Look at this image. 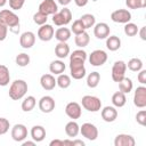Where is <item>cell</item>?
I'll list each match as a JSON object with an SVG mask.
<instances>
[{"mask_svg":"<svg viewBox=\"0 0 146 146\" xmlns=\"http://www.w3.org/2000/svg\"><path fill=\"white\" fill-rule=\"evenodd\" d=\"M26 92H27V83L22 79H16L15 81H13L8 91L9 97L13 100H19L24 98Z\"/></svg>","mask_w":146,"mask_h":146,"instance_id":"1","label":"cell"},{"mask_svg":"<svg viewBox=\"0 0 146 146\" xmlns=\"http://www.w3.org/2000/svg\"><path fill=\"white\" fill-rule=\"evenodd\" d=\"M0 21L9 29H19V17L14 13V10H0Z\"/></svg>","mask_w":146,"mask_h":146,"instance_id":"2","label":"cell"},{"mask_svg":"<svg viewBox=\"0 0 146 146\" xmlns=\"http://www.w3.org/2000/svg\"><path fill=\"white\" fill-rule=\"evenodd\" d=\"M81 105L88 112H94L95 113V112L100 111V108H102V100L98 97H96V96L86 95L81 99Z\"/></svg>","mask_w":146,"mask_h":146,"instance_id":"3","label":"cell"},{"mask_svg":"<svg viewBox=\"0 0 146 146\" xmlns=\"http://www.w3.org/2000/svg\"><path fill=\"white\" fill-rule=\"evenodd\" d=\"M70 73L74 80H81L86 76V67L84 62L70 59Z\"/></svg>","mask_w":146,"mask_h":146,"instance_id":"4","label":"cell"},{"mask_svg":"<svg viewBox=\"0 0 146 146\" xmlns=\"http://www.w3.org/2000/svg\"><path fill=\"white\" fill-rule=\"evenodd\" d=\"M72 21V13L68 8H63L52 15V23L56 26H65Z\"/></svg>","mask_w":146,"mask_h":146,"instance_id":"5","label":"cell"},{"mask_svg":"<svg viewBox=\"0 0 146 146\" xmlns=\"http://www.w3.org/2000/svg\"><path fill=\"white\" fill-rule=\"evenodd\" d=\"M107 58H108V56H107L106 51H104L102 49H96V50L91 51V54L88 57L90 65L91 66H95V67H98V66L104 65L107 62Z\"/></svg>","mask_w":146,"mask_h":146,"instance_id":"6","label":"cell"},{"mask_svg":"<svg viewBox=\"0 0 146 146\" xmlns=\"http://www.w3.org/2000/svg\"><path fill=\"white\" fill-rule=\"evenodd\" d=\"M125 71H127V64L123 60L114 62L112 66V80L114 82H120L125 76Z\"/></svg>","mask_w":146,"mask_h":146,"instance_id":"7","label":"cell"},{"mask_svg":"<svg viewBox=\"0 0 146 146\" xmlns=\"http://www.w3.org/2000/svg\"><path fill=\"white\" fill-rule=\"evenodd\" d=\"M80 133L88 140H96L98 137V129L95 124L86 122L80 127Z\"/></svg>","mask_w":146,"mask_h":146,"instance_id":"8","label":"cell"},{"mask_svg":"<svg viewBox=\"0 0 146 146\" xmlns=\"http://www.w3.org/2000/svg\"><path fill=\"white\" fill-rule=\"evenodd\" d=\"M133 105L138 108L146 107V87L144 84L136 88L133 94Z\"/></svg>","mask_w":146,"mask_h":146,"instance_id":"9","label":"cell"},{"mask_svg":"<svg viewBox=\"0 0 146 146\" xmlns=\"http://www.w3.org/2000/svg\"><path fill=\"white\" fill-rule=\"evenodd\" d=\"M111 19L114 23L125 24L131 21V13L128 9H116L111 14Z\"/></svg>","mask_w":146,"mask_h":146,"instance_id":"10","label":"cell"},{"mask_svg":"<svg viewBox=\"0 0 146 146\" xmlns=\"http://www.w3.org/2000/svg\"><path fill=\"white\" fill-rule=\"evenodd\" d=\"M39 110L42 112V113H51L54 110H55V106H56V103H55V99L51 97V96H42L39 100Z\"/></svg>","mask_w":146,"mask_h":146,"instance_id":"11","label":"cell"},{"mask_svg":"<svg viewBox=\"0 0 146 146\" xmlns=\"http://www.w3.org/2000/svg\"><path fill=\"white\" fill-rule=\"evenodd\" d=\"M65 114L72 119V120H78L81 117L82 114V108L81 105L76 102H70L66 106H65Z\"/></svg>","mask_w":146,"mask_h":146,"instance_id":"12","label":"cell"},{"mask_svg":"<svg viewBox=\"0 0 146 146\" xmlns=\"http://www.w3.org/2000/svg\"><path fill=\"white\" fill-rule=\"evenodd\" d=\"M27 137V128L22 124V123H17L11 128V138L15 141H23L25 138Z\"/></svg>","mask_w":146,"mask_h":146,"instance_id":"13","label":"cell"},{"mask_svg":"<svg viewBox=\"0 0 146 146\" xmlns=\"http://www.w3.org/2000/svg\"><path fill=\"white\" fill-rule=\"evenodd\" d=\"M54 34H55V30L54 27L50 25V24H43L39 27L38 30V38L41 40V41H50L52 38H54Z\"/></svg>","mask_w":146,"mask_h":146,"instance_id":"14","label":"cell"},{"mask_svg":"<svg viewBox=\"0 0 146 146\" xmlns=\"http://www.w3.org/2000/svg\"><path fill=\"white\" fill-rule=\"evenodd\" d=\"M35 43V34L31 31L23 32L19 36V44L24 49H30Z\"/></svg>","mask_w":146,"mask_h":146,"instance_id":"15","label":"cell"},{"mask_svg":"<svg viewBox=\"0 0 146 146\" xmlns=\"http://www.w3.org/2000/svg\"><path fill=\"white\" fill-rule=\"evenodd\" d=\"M39 11L48 15H54L58 11V6L55 0H43L39 5Z\"/></svg>","mask_w":146,"mask_h":146,"instance_id":"16","label":"cell"},{"mask_svg":"<svg viewBox=\"0 0 146 146\" xmlns=\"http://www.w3.org/2000/svg\"><path fill=\"white\" fill-rule=\"evenodd\" d=\"M111 33V29L108 26V24L100 22L94 25V34L97 39L102 40V39H106Z\"/></svg>","mask_w":146,"mask_h":146,"instance_id":"17","label":"cell"},{"mask_svg":"<svg viewBox=\"0 0 146 146\" xmlns=\"http://www.w3.org/2000/svg\"><path fill=\"white\" fill-rule=\"evenodd\" d=\"M100 115L105 122H114L117 117V110L114 106H105L100 108Z\"/></svg>","mask_w":146,"mask_h":146,"instance_id":"18","label":"cell"},{"mask_svg":"<svg viewBox=\"0 0 146 146\" xmlns=\"http://www.w3.org/2000/svg\"><path fill=\"white\" fill-rule=\"evenodd\" d=\"M135 138L128 133H119L114 139L115 146H135Z\"/></svg>","mask_w":146,"mask_h":146,"instance_id":"19","label":"cell"},{"mask_svg":"<svg viewBox=\"0 0 146 146\" xmlns=\"http://www.w3.org/2000/svg\"><path fill=\"white\" fill-rule=\"evenodd\" d=\"M40 84L44 90L50 91L56 87V79L52 74H43L40 78Z\"/></svg>","mask_w":146,"mask_h":146,"instance_id":"20","label":"cell"},{"mask_svg":"<svg viewBox=\"0 0 146 146\" xmlns=\"http://www.w3.org/2000/svg\"><path fill=\"white\" fill-rule=\"evenodd\" d=\"M31 138L35 143H40L46 138V129L42 125H33L31 128Z\"/></svg>","mask_w":146,"mask_h":146,"instance_id":"21","label":"cell"},{"mask_svg":"<svg viewBox=\"0 0 146 146\" xmlns=\"http://www.w3.org/2000/svg\"><path fill=\"white\" fill-rule=\"evenodd\" d=\"M55 55L58 59H64L70 55V46L66 42H58L55 47Z\"/></svg>","mask_w":146,"mask_h":146,"instance_id":"22","label":"cell"},{"mask_svg":"<svg viewBox=\"0 0 146 146\" xmlns=\"http://www.w3.org/2000/svg\"><path fill=\"white\" fill-rule=\"evenodd\" d=\"M71 30L67 29V27H59L55 31V39L58 41V42H66L70 38H71Z\"/></svg>","mask_w":146,"mask_h":146,"instance_id":"23","label":"cell"},{"mask_svg":"<svg viewBox=\"0 0 146 146\" xmlns=\"http://www.w3.org/2000/svg\"><path fill=\"white\" fill-rule=\"evenodd\" d=\"M121 47V39L116 35H108L106 38V48L110 51H116Z\"/></svg>","mask_w":146,"mask_h":146,"instance_id":"24","label":"cell"},{"mask_svg":"<svg viewBox=\"0 0 146 146\" xmlns=\"http://www.w3.org/2000/svg\"><path fill=\"white\" fill-rule=\"evenodd\" d=\"M65 68H66L65 63H64L62 59L52 60V62L49 64V71H50V73H52V74H55V75H58V74L64 73Z\"/></svg>","mask_w":146,"mask_h":146,"instance_id":"25","label":"cell"},{"mask_svg":"<svg viewBox=\"0 0 146 146\" xmlns=\"http://www.w3.org/2000/svg\"><path fill=\"white\" fill-rule=\"evenodd\" d=\"M79 132H80V125L75 122V120H72V121L66 123V125H65V133L70 138L76 137L79 135Z\"/></svg>","mask_w":146,"mask_h":146,"instance_id":"26","label":"cell"},{"mask_svg":"<svg viewBox=\"0 0 146 146\" xmlns=\"http://www.w3.org/2000/svg\"><path fill=\"white\" fill-rule=\"evenodd\" d=\"M74 42H75V46H78L79 48H84L89 44L90 42V36L89 34L84 31L80 34H76L75 38H74Z\"/></svg>","mask_w":146,"mask_h":146,"instance_id":"27","label":"cell"},{"mask_svg":"<svg viewBox=\"0 0 146 146\" xmlns=\"http://www.w3.org/2000/svg\"><path fill=\"white\" fill-rule=\"evenodd\" d=\"M127 103V97L125 94L121 92V91H116L113 94L112 96V104L114 107H123Z\"/></svg>","mask_w":146,"mask_h":146,"instance_id":"28","label":"cell"},{"mask_svg":"<svg viewBox=\"0 0 146 146\" xmlns=\"http://www.w3.org/2000/svg\"><path fill=\"white\" fill-rule=\"evenodd\" d=\"M10 82V74H9V68L6 65L0 64V86L6 87Z\"/></svg>","mask_w":146,"mask_h":146,"instance_id":"29","label":"cell"},{"mask_svg":"<svg viewBox=\"0 0 146 146\" xmlns=\"http://www.w3.org/2000/svg\"><path fill=\"white\" fill-rule=\"evenodd\" d=\"M35 105H36V99H35V97H34V96H27V97H25V98L23 99L21 107H22V110H23L24 112H31V111L35 107Z\"/></svg>","mask_w":146,"mask_h":146,"instance_id":"30","label":"cell"},{"mask_svg":"<svg viewBox=\"0 0 146 146\" xmlns=\"http://www.w3.org/2000/svg\"><path fill=\"white\" fill-rule=\"evenodd\" d=\"M119 83V89H120V91L121 92H123V94H129L131 90H132V88H133V83H132V80L130 79V78H127V76H124L120 82H117Z\"/></svg>","mask_w":146,"mask_h":146,"instance_id":"31","label":"cell"},{"mask_svg":"<svg viewBox=\"0 0 146 146\" xmlns=\"http://www.w3.org/2000/svg\"><path fill=\"white\" fill-rule=\"evenodd\" d=\"M56 86H58L60 89H67L71 86V78L67 74H58L56 79Z\"/></svg>","mask_w":146,"mask_h":146,"instance_id":"32","label":"cell"},{"mask_svg":"<svg viewBox=\"0 0 146 146\" xmlns=\"http://www.w3.org/2000/svg\"><path fill=\"white\" fill-rule=\"evenodd\" d=\"M99 81H100V74L96 71L89 73L87 76V86L89 88H96L99 84Z\"/></svg>","mask_w":146,"mask_h":146,"instance_id":"33","label":"cell"},{"mask_svg":"<svg viewBox=\"0 0 146 146\" xmlns=\"http://www.w3.org/2000/svg\"><path fill=\"white\" fill-rule=\"evenodd\" d=\"M80 21L82 22L84 29H90V27H94V25L96 24V18L92 14H84L80 17Z\"/></svg>","mask_w":146,"mask_h":146,"instance_id":"34","label":"cell"},{"mask_svg":"<svg viewBox=\"0 0 146 146\" xmlns=\"http://www.w3.org/2000/svg\"><path fill=\"white\" fill-rule=\"evenodd\" d=\"M15 62H16V65H17V66H19V67H25V66H27V65L30 64L31 58H30V56H29L27 54L21 52V54H18V55L16 56Z\"/></svg>","mask_w":146,"mask_h":146,"instance_id":"35","label":"cell"},{"mask_svg":"<svg viewBox=\"0 0 146 146\" xmlns=\"http://www.w3.org/2000/svg\"><path fill=\"white\" fill-rule=\"evenodd\" d=\"M127 67L130 70V71H132V72H139L141 68H143V62H141V59L140 58H131L129 62H128V64H127Z\"/></svg>","mask_w":146,"mask_h":146,"instance_id":"36","label":"cell"},{"mask_svg":"<svg viewBox=\"0 0 146 146\" xmlns=\"http://www.w3.org/2000/svg\"><path fill=\"white\" fill-rule=\"evenodd\" d=\"M138 30H139L138 26H137L135 23H131V22L125 23V24H124V29H123L124 34L128 35V36H135V35H137Z\"/></svg>","mask_w":146,"mask_h":146,"instance_id":"37","label":"cell"},{"mask_svg":"<svg viewBox=\"0 0 146 146\" xmlns=\"http://www.w3.org/2000/svg\"><path fill=\"white\" fill-rule=\"evenodd\" d=\"M125 5L129 9H141L146 7V0H125Z\"/></svg>","mask_w":146,"mask_h":146,"instance_id":"38","label":"cell"},{"mask_svg":"<svg viewBox=\"0 0 146 146\" xmlns=\"http://www.w3.org/2000/svg\"><path fill=\"white\" fill-rule=\"evenodd\" d=\"M88 55L87 52L83 50V49H76L74 50L71 55H70V59H75V60H82V62H86Z\"/></svg>","mask_w":146,"mask_h":146,"instance_id":"39","label":"cell"},{"mask_svg":"<svg viewBox=\"0 0 146 146\" xmlns=\"http://www.w3.org/2000/svg\"><path fill=\"white\" fill-rule=\"evenodd\" d=\"M47 21H48V16H47L46 14L39 11V10L33 15V22H34L36 25H40V26H41V25L46 24Z\"/></svg>","mask_w":146,"mask_h":146,"instance_id":"40","label":"cell"},{"mask_svg":"<svg viewBox=\"0 0 146 146\" xmlns=\"http://www.w3.org/2000/svg\"><path fill=\"white\" fill-rule=\"evenodd\" d=\"M84 31H86V29H84L82 22L80 21V18L73 22L72 27H71V32H73V33L76 35V34H80V33H82V32H84Z\"/></svg>","mask_w":146,"mask_h":146,"instance_id":"41","label":"cell"},{"mask_svg":"<svg viewBox=\"0 0 146 146\" xmlns=\"http://www.w3.org/2000/svg\"><path fill=\"white\" fill-rule=\"evenodd\" d=\"M10 128V123L6 117H0V136L8 132Z\"/></svg>","mask_w":146,"mask_h":146,"instance_id":"42","label":"cell"},{"mask_svg":"<svg viewBox=\"0 0 146 146\" xmlns=\"http://www.w3.org/2000/svg\"><path fill=\"white\" fill-rule=\"evenodd\" d=\"M25 0H9V7L11 10H19L23 8Z\"/></svg>","mask_w":146,"mask_h":146,"instance_id":"43","label":"cell"},{"mask_svg":"<svg viewBox=\"0 0 146 146\" xmlns=\"http://www.w3.org/2000/svg\"><path fill=\"white\" fill-rule=\"evenodd\" d=\"M136 121H137V123H139L143 127L146 124V111L145 110H140L139 112H137V114H136Z\"/></svg>","mask_w":146,"mask_h":146,"instance_id":"44","label":"cell"},{"mask_svg":"<svg viewBox=\"0 0 146 146\" xmlns=\"http://www.w3.org/2000/svg\"><path fill=\"white\" fill-rule=\"evenodd\" d=\"M8 34V27L0 21V41H3L7 38Z\"/></svg>","mask_w":146,"mask_h":146,"instance_id":"45","label":"cell"},{"mask_svg":"<svg viewBox=\"0 0 146 146\" xmlns=\"http://www.w3.org/2000/svg\"><path fill=\"white\" fill-rule=\"evenodd\" d=\"M137 80L140 84H146V70L141 68L139 72H138V75H137Z\"/></svg>","mask_w":146,"mask_h":146,"instance_id":"46","label":"cell"},{"mask_svg":"<svg viewBox=\"0 0 146 146\" xmlns=\"http://www.w3.org/2000/svg\"><path fill=\"white\" fill-rule=\"evenodd\" d=\"M49 146H64V140L60 139H54L49 143Z\"/></svg>","mask_w":146,"mask_h":146,"instance_id":"47","label":"cell"},{"mask_svg":"<svg viewBox=\"0 0 146 146\" xmlns=\"http://www.w3.org/2000/svg\"><path fill=\"white\" fill-rule=\"evenodd\" d=\"M145 31H146V26H141L140 27V30H138V33L137 34H139V36H140V39L141 40H146V34H145Z\"/></svg>","mask_w":146,"mask_h":146,"instance_id":"48","label":"cell"},{"mask_svg":"<svg viewBox=\"0 0 146 146\" xmlns=\"http://www.w3.org/2000/svg\"><path fill=\"white\" fill-rule=\"evenodd\" d=\"M88 1H89V0H74L75 5H76L78 7H84V6L88 3Z\"/></svg>","mask_w":146,"mask_h":146,"instance_id":"49","label":"cell"},{"mask_svg":"<svg viewBox=\"0 0 146 146\" xmlns=\"http://www.w3.org/2000/svg\"><path fill=\"white\" fill-rule=\"evenodd\" d=\"M84 141L80 140V139H75V140H72V146H84Z\"/></svg>","mask_w":146,"mask_h":146,"instance_id":"50","label":"cell"},{"mask_svg":"<svg viewBox=\"0 0 146 146\" xmlns=\"http://www.w3.org/2000/svg\"><path fill=\"white\" fill-rule=\"evenodd\" d=\"M35 145V141L33 140V141H30V140H27V141H24L23 140V143H22V146H34Z\"/></svg>","mask_w":146,"mask_h":146,"instance_id":"51","label":"cell"},{"mask_svg":"<svg viewBox=\"0 0 146 146\" xmlns=\"http://www.w3.org/2000/svg\"><path fill=\"white\" fill-rule=\"evenodd\" d=\"M57 1H58V3L62 5V6H67V5L71 2V0H57Z\"/></svg>","mask_w":146,"mask_h":146,"instance_id":"52","label":"cell"},{"mask_svg":"<svg viewBox=\"0 0 146 146\" xmlns=\"http://www.w3.org/2000/svg\"><path fill=\"white\" fill-rule=\"evenodd\" d=\"M6 3H7V0H0V8L3 7Z\"/></svg>","mask_w":146,"mask_h":146,"instance_id":"53","label":"cell"}]
</instances>
